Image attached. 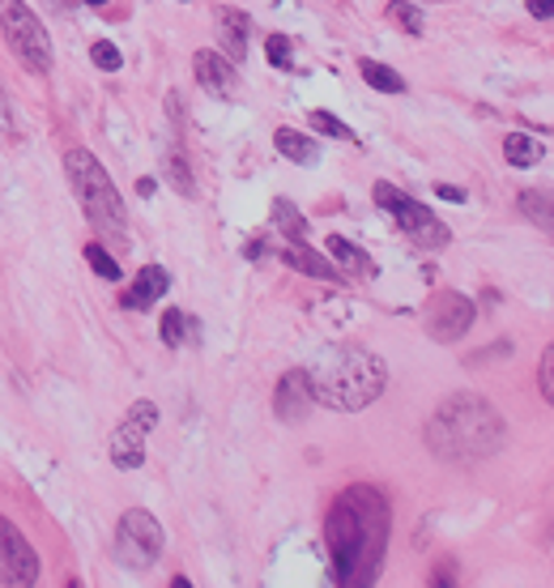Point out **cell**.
<instances>
[{"mask_svg":"<svg viewBox=\"0 0 554 588\" xmlns=\"http://www.w3.org/2000/svg\"><path fill=\"white\" fill-rule=\"evenodd\" d=\"M427 588H456V559H435L431 563V576H427Z\"/></svg>","mask_w":554,"mask_h":588,"instance_id":"f1b7e54d","label":"cell"},{"mask_svg":"<svg viewBox=\"0 0 554 588\" xmlns=\"http://www.w3.org/2000/svg\"><path fill=\"white\" fill-rule=\"evenodd\" d=\"M281 260L290 265V269H299V274H307V278H320V281H341V269L332 265L329 256L311 252L304 239L299 244H290L286 252H281Z\"/></svg>","mask_w":554,"mask_h":588,"instance_id":"9a60e30c","label":"cell"},{"mask_svg":"<svg viewBox=\"0 0 554 588\" xmlns=\"http://www.w3.org/2000/svg\"><path fill=\"white\" fill-rule=\"evenodd\" d=\"M542 396L554 401V350L542 354Z\"/></svg>","mask_w":554,"mask_h":588,"instance_id":"f546056e","label":"cell"},{"mask_svg":"<svg viewBox=\"0 0 554 588\" xmlns=\"http://www.w3.org/2000/svg\"><path fill=\"white\" fill-rule=\"evenodd\" d=\"M521 214H525L529 223H537L546 235H551V226H554V218H551V196L546 193H521Z\"/></svg>","mask_w":554,"mask_h":588,"instance_id":"603a6c76","label":"cell"},{"mask_svg":"<svg viewBox=\"0 0 554 588\" xmlns=\"http://www.w3.org/2000/svg\"><path fill=\"white\" fill-rule=\"evenodd\" d=\"M171 588H193V585H188L184 576H175V580H171Z\"/></svg>","mask_w":554,"mask_h":588,"instance_id":"8d00e7d4","label":"cell"},{"mask_svg":"<svg viewBox=\"0 0 554 588\" xmlns=\"http://www.w3.org/2000/svg\"><path fill=\"white\" fill-rule=\"evenodd\" d=\"M115 550H120V563L124 567H154V559L163 555V525L154 520V512L145 507H129L120 516V529H115Z\"/></svg>","mask_w":554,"mask_h":588,"instance_id":"52a82bcc","label":"cell"},{"mask_svg":"<svg viewBox=\"0 0 554 588\" xmlns=\"http://www.w3.org/2000/svg\"><path fill=\"white\" fill-rule=\"evenodd\" d=\"M64 588H82V580H69V585H64Z\"/></svg>","mask_w":554,"mask_h":588,"instance_id":"f35d334b","label":"cell"},{"mask_svg":"<svg viewBox=\"0 0 554 588\" xmlns=\"http://www.w3.org/2000/svg\"><path fill=\"white\" fill-rule=\"evenodd\" d=\"M158 337H163L166 350H179L188 337H196V320H188L179 308H166L163 311V324H158Z\"/></svg>","mask_w":554,"mask_h":588,"instance_id":"7402d4cb","label":"cell"},{"mask_svg":"<svg viewBox=\"0 0 554 588\" xmlns=\"http://www.w3.org/2000/svg\"><path fill=\"white\" fill-rule=\"evenodd\" d=\"M90 60H94V69H103V73H120V69H124L120 48H115V43H107V39H99V43L90 48Z\"/></svg>","mask_w":554,"mask_h":588,"instance_id":"4316f807","label":"cell"},{"mask_svg":"<svg viewBox=\"0 0 554 588\" xmlns=\"http://www.w3.org/2000/svg\"><path fill=\"white\" fill-rule=\"evenodd\" d=\"M359 73L362 82L371 85V90H380V94H406V78L397 73V69H388L384 60H359Z\"/></svg>","mask_w":554,"mask_h":588,"instance_id":"d6986e66","label":"cell"},{"mask_svg":"<svg viewBox=\"0 0 554 588\" xmlns=\"http://www.w3.org/2000/svg\"><path fill=\"white\" fill-rule=\"evenodd\" d=\"M311 396L329 410L341 414H359L367 410L388 384V367L380 354H371L367 345H329L311 371H307Z\"/></svg>","mask_w":554,"mask_h":588,"instance_id":"3957f363","label":"cell"},{"mask_svg":"<svg viewBox=\"0 0 554 588\" xmlns=\"http://www.w3.org/2000/svg\"><path fill=\"white\" fill-rule=\"evenodd\" d=\"M435 196L452 200V205H461V200H465V193H461V188H452V184H435Z\"/></svg>","mask_w":554,"mask_h":588,"instance_id":"d6a6232c","label":"cell"},{"mask_svg":"<svg viewBox=\"0 0 554 588\" xmlns=\"http://www.w3.org/2000/svg\"><path fill=\"white\" fill-rule=\"evenodd\" d=\"M311 128L316 133H325V137H337V141H350V145H359V137H355V128L350 124H341L332 112H311Z\"/></svg>","mask_w":554,"mask_h":588,"instance_id":"484cf974","label":"cell"},{"mask_svg":"<svg viewBox=\"0 0 554 588\" xmlns=\"http://www.w3.org/2000/svg\"><path fill=\"white\" fill-rule=\"evenodd\" d=\"M376 205L384 209L392 223L401 226L410 239H414L418 248H443L452 235H448V226L427 209V205H418L414 196H406L401 188H392V184H376Z\"/></svg>","mask_w":554,"mask_h":588,"instance_id":"8992f818","label":"cell"},{"mask_svg":"<svg viewBox=\"0 0 554 588\" xmlns=\"http://www.w3.org/2000/svg\"><path fill=\"white\" fill-rule=\"evenodd\" d=\"M166 290H171V274H166L163 265H145L137 278H133V286L124 290V308L129 311H150L158 299H163Z\"/></svg>","mask_w":554,"mask_h":588,"instance_id":"4fadbf2b","label":"cell"},{"mask_svg":"<svg viewBox=\"0 0 554 588\" xmlns=\"http://www.w3.org/2000/svg\"><path fill=\"white\" fill-rule=\"evenodd\" d=\"M316 405L311 384H307V371H286L274 389V414L281 422H304Z\"/></svg>","mask_w":554,"mask_h":588,"instance_id":"8fae6325","label":"cell"},{"mask_svg":"<svg viewBox=\"0 0 554 588\" xmlns=\"http://www.w3.org/2000/svg\"><path fill=\"white\" fill-rule=\"evenodd\" d=\"M85 265H90L99 278L120 281V265H115V256H111L103 244H85Z\"/></svg>","mask_w":554,"mask_h":588,"instance_id":"d4e9b609","label":"cell"},{"mask_svg":"<svg viewBox=\"0 0 554 588\" xmlns=\"http://www.w3.org/2000/svg\"><path fill=\"white\" fill-rule=\"evenodd\" d=\"M0 137H4V141L18 137V128H13V115H9V99H4V90H0Z\"/></svg>","mask_w":554,"mask_h":588,"instance_id":"4dcf8cb0","label":"cell"},{"mask_svg":"<svg viewBox=\"0 0 554 588\" xmlns=\"http://www.w3.org/2000/svg\"><path fill=\"white\" fill-rule=\"evenodd\" d=\"M64 171H69V184L82 200L85 223L94 226L103 239H129V218H124V200L111 184L107 167L90 154V149H69L64 154Z\"/></svg>","mask_w":554,"mask_h":588,"instance_id":"277c9868","label":"cell"},{"mask_svg":"<svg viewBox=\"0 0 554 588\" xmlns=\"http://www.w3.org/2000/svg\"><path fill=\"white\" fill-rule=\"evenodd\" d=\"M473 320H478V308H473L470 295H461V290H435L431 303H427V333L443 341V345L461 341L473 329Z\"/></svg>","mask_w":554,"mask_h":588,"instance_id":"30bf717a","label":"cell"},{"mask_svg":"<svg viewBox=\"0 0 554 588\" xmlns=\"http://www.w3.org/2000/svg\"><path fill=\"white\" fill-rule=\"evenodd\" d=\"M158 426V405L154 401H137L129 410V419L115 426L111 435V465L115 470H141L145 465V435Z\"/></svg>","mask_w":554,"mask_h":588,"instance_id":"ba28073f","label":"cell"},{"mask_svg":"<svg viewBox=\"0 0 554 588\" xmlns=\"http://www.w3.org/2000/svg\"><path fill=\"white\" fill-rule=\"evenodd\" d=\"M218 30L222 56L230 64H244V56H248V18L239 9H218Z\"/></svg>","mask_w":554,"mask_h":588,"instance_id":"5bb4252c","label":"cell"},{"mask_svg":"<svg viewBox=\"0 0 554 588\" xmlns=\"http://www.w3.org/2000/svg\"><path fill=\"white\" fill-rule=\"evenodd\" d=\"M507 440L503 414L486 396L478 392H456L448 396L440 410L427 422V448L443 461H478V456H495Z\"/></svg>","mask_w":554,"mask_h":588,"instance_id":"7a4b0ae2","label":"cell"},{"mask_svg":"<svg viewBox=\"0 0 554 588\" xmlns=\"http://www.w3.org/2000/svg\"><path fill=\"white\" fill-rule=\"evenodd\" d=\"M265 56H269V64L281 69V73L295 69V60H290V39H286V34H269V39H265Z\"/></svg>","mask_w":554,"mask_h":588,"instance_id":"83f0119b","label":"cell"},{"mask_svg":"<svg viewBox=\"0 0 554 588\" xmlns=\"http://www.w3.org/2000/svg\"><path fill=\"white\" fill-rule=\"evenodd\" d=\"M388 18L397 22V27H406V34H427V18H422V9H414L410 0H392L388 4Z\"/></svg>","mask_w":554,"mask_h":588,"instance_id":"cb8c5ba5","label":"cell"},{"mask_svg":"<svg viewBox=\"0 0 554 588\" xmlns=\"http://www.w3.org/2000/svg\"><path fill=\"white\" fill-rule=\"evenodd\" d=\"M269 252V248H265V244H260V239H252L248 244V260H260V256Z\"/></svg>","mask_w":554,"mask_h":588,"instance_id":"e575fe53","label":"cell"},{"mask_svg":"<svg viewBox=\"0 0 554 588\" xmlns=\"http://www.w3.org/2000/svg\"><path fill=\"white\" fill-rule=\"evenodd\" d=\"M529 4V13H533V18H542V22H551V13H554V4L551 0H525Z\"/></svg>","mask_w":554,"mask_h":588,"instance_id":"1f68e13d","label":"cell"},{"mask_svg":"<svg viewBox=\"0 0 554 588\" xmlns=\"http://www.w3.org/2000/svg\"><path fill=\"white\" fill-rule=\"evenodd\" d=\"M503 158L521 171L537 167V163L546 158V145L537 137H529V133H507V137H503Z\"/></svg>","mask_w":554,"mask_h":588,"instance_id":"ac0fdd59","label":"cell"},{"mask_svg":"<svg viewBox=\"0 0 554 588\" xmlns=\"http://www.w3.org/2000/svg\"><path fill=\"white\" fill-rule=\"evenodd\" d=\"M392 533V507L380 486H346L325 516V546L337 588H371L380 580Z\"/></svg>","mask_w":554,"mask_h":588,"instance_id":"6da1fadb","label":"cell"},{"mask_svg":"<svg viewBox=\"0 0 554 588\" xmlns=\"http://www.w3.org/2000/svg\"><path fill=\"white\" fill-rule=\"evenodd\" d=\"M55 9H73V4H82V0H52Z\"/></svg>","mask_w":554,"mask_h":588,"instance_id":"d590c367","label":"cell"},{"mask_svg":"<svg viewBox=\"0 0 554 588\" xmlns=\"http://www.w3.org/2000/svg\"><path fill=\"white\" fill-rule=\"evenodd\" d=\"M193 69H196L201 90L214 94V99H230V94L239 90V73L230 69V60L222 56V52H196Z\"/></svg>","mask_w":554,"mask_h":588,"instance_id":"7c38bea8","label":"cell"},{"mask_svg":"<svg viewBox=\"0 0 554 588\" xmlns=\"http://www.w3.org/2000/svg\"><path fill=\"white\" fill-rule=\"evenodd\" d=\"M325 252H329V260L341 269V274H367V278L376 274V265L367 260V252L355 248L350 239H341V235H329V239H325Z\"/></svg>","mask_w":554,"mask_h":588,"instance_id":"e0dca14e","label":"cell"},{"mask_svg":"<svg viewBox=\"0 0 554 588\" xmlns=\"http://www.w3.org/2000/svg\"><path fill=\"white\" fill-rule=\"evenodd\" d=\"M274 145L281 158H290V163H299V167H316V163H320V145L307 137V133H299V128H277Z\"/></svg>","mask_w":554,"mask_h":588,"instance_id":"2e32d148","label":"cell"},{"mask_svg":"<svg viewBox=\"0 0 554 588\" xmlns=\"http://www.w3.org/2000/svg\"><path fill=\"white\" fill-rule=\"evenodd\" d=\"M154 193H158V184H154L150 175H145V179H137V196H154Z\"/></svg>","mask_w":554,"mask_h":588,"instance_id":"836d02e7","label":"cell"},{"mask_svg":"<svg viewBox=\"0 0 554 588\" xmlns=\"http://www.w3.org/2000/svg\"><path fill=\"white\" fill-rule=\"evenodd\" d=\"M0 30L22 69H30L34 78L52 73V39L27 0H0Z\"/></svg>","mask_w":554,"mask_h":588,"instance_id":"5b68a950","label":"cell"},{"mask_svg":"<svg viewBox=\"0 0 554 588\" xmlns=\"http://www.w3.org/2000/svg\"><path fill=\"white\" fill-rule=\"evenodd\" d=\"M82 4H90V9H103V4H107V0H82Z\"/></svg>","mask_w":554,"mask_h":588,"instance_id":"74e56055","label":"cell"},{"mask_svg":"<svg viewBox=\"0 0 554 588\" xmlns=\"http://www.w3.org/2000/svg\"><path fill=\"white\" fill-rule=\"evenodd\" d=\"M274 226L290 239V244H299L307 239V218L299 214V205L295 200H286V196H277L274 200Z\"/></svg>","mask_w":554,"mask_h":588,"instance_id":"44dd1931","label":"cell"},{"mask_svg":"<svg viewBox=\"0 0 554 588\" xmlns=\"http://www.w3.org/2000/svg\"><path fill=\"white\" fill-rule=\"evenodd\" d=\"M0 585L34 588L39 585V555L9 516H0Z\"/></svg>","mask_w":554,"mask_h":588,"instance_id":"9c48e42d","label":"cell"},{"mask_svg":"<svg viewBox=\"0 0 554 588\" xmlns=\"http://www.w3.org/2000/svg\"><path fill=\"white\" fill-rule=\"evenodd\" d=\"M163 179L179 196H196V179H193V171H188V158H184V149H179V145H175V149H166Z\"/></svg>","mask_w":554,"mask_h":588,"instance_id":"ffe728a7","label":"cell"}]
</instances>
